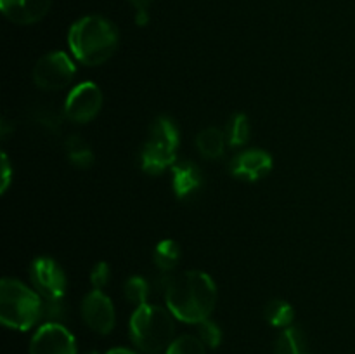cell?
I'll use <instances>...</instances> for the list:
<instances>
[{
    "label": "cell",
    "mask_w": 355,
    "mask_h": 354,
    "mask_svg": "<svg viewBox=\"0 0 355 354\" xmlns=\"http://www.w3.org/2000/svg\"><path fill=\"white\" fill-rule=\"evenodd\" d=\"M166 307L184 323L208 319L217 304V285L203 271H184L168 276L165 287Z\"/></svg>",
    "instance_id": "cell-1"
},
{
    "label": "cell",
    "mask_w": 355,
    "mask_h": 354,
    "mask_svg": "<svg viewBox=\"0 0 355 354\" xmlns=\"http://www.w3.org/2000/svg\"><path fill=\"white\" fill-rule=\"evenodd\" d=\"M120 44L116 26L103 16H85L73 23L68 45L73 58L85 66L104 65Z\"/></svg>",
    "instance_id": "cell-2"
},
{
    "label": "cell",
    "mask_w": 355,
    "mask_h": 354,
    "mask_svg": "<svg viewBox=\"0 0 355 354\" xmlns=\"http://www.w3.org/2000/svg\"><path fill=\"white\" fill-rule=\"evenodd\" d=\"M44 314V302L21 281L3 278L0 283V319L6 326L26 332Z\"/></svg>",
    "instance_id": "cell-3"
},
{
    "label": "cell",
    "mask_w": 355,
    "mask_h": 354,
    "mask_svg": "<svg viewBox=\"0 0 355 354\" xmlns=\"http://www.w3.org/2000/svg\"><path fill=\"white\" fill-rule=\"evenodd\" d=\"M172 316V312L159 305L144 304L137 307L130 318L132 342L148 354L168 349L175 333Z\"/></svg>",
    "instance_id": "cell-4"
},
{
    "label": "cell",
    "mask_w": 355,
    "mask_h": 354,
    "mask_svg": "<svg viewBox=\"0 0 355 354\" xmlns=\"http://www.w3.org/2000/svg\"><path fill=\"white\" fill-rule=\"evenodd\" d=\"M180 144L179 128L168 117H158L151 124L141 151V167L149 176H159L177 160Z\"/></svg>",
    "instance_id": "cell-5"
},
{
    "label": "cell",
    "mask_w": 355,
    "mask_h": 354,
    "mask_svg": "<svg viewBox=\"0 0 355 354\" xmlns=\"http://www.w3.org/2000/svg\"><path fill=\"white\" fill-rule=\"evenodd\" d=\"M76 66L66 52L54 51L42 56L33 68V82L42 90H61L73 82Z\"/></svg>",
    "instance_id": "cell-6"
},
{
    "label": "cell",
    "mask_w": 355,
    "mask_h": 354,
    "mask_svg": "<svg viewBox=\"0 0 355 354\" xmlns=\"http://www.w3.org/2000/svg\"><path fill=\"white\" fill-rule=\"evenodd\" d=\"M30 280L37 294L47 302H61L66 294L64 271L51 257H37L30 264Z\"/></svg>",
    "instance_id": "cell-7"
},
{
    "label": "cell",
    "mask_w": 355,
    "mask_h": 354,
    "mask_svg": "<svg viewBox=\"0 0 355 354\" xmlns=\"http://www.w3.org/2000/svg\"><path fill=\"white\" fill-rule=\"evenodd\" d=\"M103 108V92L92 82L73 87L64 101V117L75 124H89Z\"/></svg>",
    "instance_id": "cell-8"
},
{
    "label": "cell",
    "mask_w": 355,
    "mask_h": 354,
    "mask_svg": "<svg viewBox=\"0 0 355 354\" xmlns=\"http://www.w3.org/2000/svg\"><path fill=\"white\" fill-rule=\"evenodd\" d=\"M30 354H76L75 337L61 323H45L31 339Z\"/></svg>",
    "instance_id": "cell-9"
},
{
    "label": "cell",
    "mask_w": 355,
    "mask_h": 354,
    "mask_svg": "<svg viewBox=\"0 0 355 354\" xmlns=\"http://www.w3.org/2000/svg\"><path fill=\"white\" fill-rule=\"evenodd\" d=\"M82 318L92 332L107 335L114 328V305L103 290H92L82 301Z\"/></svg>",
    "instance_id": "cell-10"
},
{
    "label": "cell",
    "mask_w": 355,
    "mask_h": 354,
    "mask_svg": "<svg viewBox=\"0 0 355 354\" xmlns=\"http://www.w3.org/2000/svg\"><path fill=\"white\" fill-rule=\"evenodd\" d=\"M229 170L238 179L255 183L269 176L272 170V156L263 149H245L231 160Z\"/></svg>",
    "instance_id": "cell-11"
},
{
    "label": "cell",
    "mask_w": 355,
    "mask_h": 354,
    "mask_svg": "<svg viewBox=\"0 0 355 354\" xmlns=\"http://www.w3.org/2000/svg\"><path fill=\"white\" fill-rule=\"evenodd\" d=\"M52 0H0L3 16L16 24H35L47 16Z\"/></svg>",
    "instance_id": "cell-12"
},
{
    "label": "cell",
    "mask_w": 355,
    "mask_h": 354,
    "mask_svg": "<svg viewBox=\"0 0 355 354\" xmlns=\"http://www.w3.org/2000/svg\"><path fill=\"white\" fill-rule=\"evenodd\" d=\"M203 183L200 167L193 162H179L172 167V187L173 193L180 200L193 196Z\"/></svg>",
    "instance_id": "cell-13"
},
{
    "label": "cell",
    "mask_w": 355,
    "mask_h": 354,
    "mask_svg": "<svg viewBox=\"0 0 355 354\" xmlns=\"http://www.w3.org/2000/svg\"><path fill=\"white\" fill-rule=\"evenodd\" d=\"M225 134L217 127H208L198 134L196 146L201 156L207 160H217L225 151Z\"/></svg>",
    "instance_id": "cell-14"
},
{
    "label": "cell",
    "mask_w": 355,
    "mask_h": 354,
    "mask_svg": "<svg viewBox=\"0 0 355 354\" xmlns=\"http://www.w3.org/2000/svg\"><path fill=\"white\" fill-rule=\"evenodd\" d=\"M276 354H311L307 339L297 326H288L281 332L276 342Z\"/></svg>",
    "instance_id": "cell-15"
},
{
    "label": "cell",
    "mask_w": 355,
    "mask_h": 354,
    "mask_svg": "<svg viewBox=\"0 0 355 354\" xmlns=\"http://www.w3.org/2000/svg\"><path fill=\"white\" fill-rule=\"evenodd\" d=\"M180 257H182L180 246L173 239H163L156 245L155 252H153V260L162 273H170V271L175 269Z\"/></svg>",
    "instance_id": "cell-16"
},
{
    "label": "cell",
    "mask_w": 355,
    "mask_h": 354,
    "mask_svg": "<svg viewBox=\"0 0 355 354\" xmlns=\"http://www.w3.org/2000/svg\"><path fill=\"white\" fill-rule=\"evenodd\" d=\"M66 153H68L69 162L78 169H89L94 163L92 149L80 135H69L66 139Z\"/></svg>",
    "instance_id": "cell-17"
},
{
    "label": "cell",
    "mask_w": 355,
    "mask_h": 354,
    "mask_svg": "<svg viewBox=\"0 0 355 354\" xmlns=\"http://www.w3.org/2000/svg\"><path fill=\"white\" fill-rule=\"evenodd\" d=\"M266 319L272 326H277V328H288V326L293 323L295 311L286 301H281V298H274L269 304L266 305Z\"/></svg>",
    "instance_id": "cell-18"
},
{
    "label": "cell",
    "mask_w": 355,
    "mask_h": 354,
    "mask_svg": "<svg viewBox=\"0 0 355 354\" xmlns=\"http://www.w3.org/2000/svg\"><path fill=\"white\" fill-rule=\"evenodd\" d=\"M250 132H252V128H250V121L246 115L236 113L229 120L225 137H227V142L231 146H243L248 142Z\"/></svg>",
    "instance_id": "cell-19"
},
{
    "label": "cell",
    "mask_w": 355,
    "mask_h": 354,
    "mask_svg": "<svg viewBox=\"0 0 355 354\" xmlns=\"http://www.w3.org/2000/svg\"><path fill=\"white\" fill-rule=\"evenodd\" d=\"M123 294H125V298H127L132 305H135V309L148 304V297H149L148 281L141 276L128 278L127 283H125L123 287Z\"/></svg>",
    "instance_id": "cell-20"
},
{
    "label": "cell",
    "mask_w": 355,
    "mask_h": 354,
    "mask_svg": "<svg viewBox=\"0 0 355 354\" xmlns=\"http://www.w3.org/2000/svg\"><path fill=\"white\" fill-rule=\"evenodd\" d=\"M165 354H207V346L200 337L182 335L173 339Z\"/></svg>",
    "instance_id": "cell-21"
},
{
    "label": "cell",
    "mask_w": 355,
    "mask_h": 354,
    "mask_svg": "<svg viewBox=\"0 0 355 354\" xmlns=\"http://www.w3.org/2000/svg\"><path fill=\"white\" fill-rule=\"evenodd\" d=\"M198 337L203 340L205 346L217 347L222 342V330L210 319L198 323Z\"/></svg>",
    "instance_id": "cell-22"
},
{
    "label": "cell",
    "mask_w": 355,
    "mask_h": 354,
    "mask_svg": "<svg viewBox=\"0 0 355 354\" xmlns=\"http://www.w3.org/2000/svg\"><path fill=\"white\" fill-rule=\"evenodd\" d=\"M111 280V269L107 262H97L92 267V273H90V283H92L94 290H103Z\"/></svg>",
    "instance_id": "cell-23"
},
{
    "label": "cell",
    "mask_w": 355,
    "mask_h": 354,
    "mask_svg": "<svg viewBox=\"0 0 355 354\" xmlns=\"http://www.w3.org/2000/svg\"><path fill=\"white\" fill-rule=\"evenodd\" d=\"M128 2L134 7L135 23H137L139 26H144L149 21V7H151L153 0H128Z\"/></svg>",
    "instance_id": "cell-24"
},
{
    "label": "cell",
    "mask_w": 355,
    "mask_h": 354,
    "mask_svg": "<svg viewBox=\"0 0 355 354\" xmlns=\"http://www.w3.org/2000/svg\"><path fill=\"white\" fill-rule=\"evenodd\" d=\"M10 177H12V170H10L9 158H7L6 153H2V193H6L7 187H9Z\"/></svg>",
    "instance_id": "cell-25"
},
{
    "label": "cell",
    "mask_w": 355,
    "mask_h": 354,
    "mask_svg": "<svg viewBox=\"0 0 355 354\" xmlns=\"http://www.w3.org/2000/svg\"><path fill=\"white\" fill-rule=\"evenodd\" d=\"M106 354H137V353H134V351L130 349H123V347H114V349L107 351Z\"/></svg>",
    "instance_id": "cell-26"
},
{
    "label": "cell",
    "mask_w": 355,
    "mask_h": 354,
    "mask_svg": "<svg viewBox=\"0 0 355 354\" xmlns=\"http://www.w3.org/2000/svg\"><path fill=\"white\" fill-rule=\"evenodd\" d=\"M89 354H97V353H89Z\"/></svg>",
    "instance_id": "cell-27"
}]
</instances>
